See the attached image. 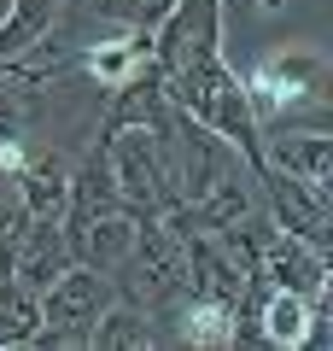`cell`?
<instances>
[{
	"label": "cell",
	"mask_w": 333,
	"mask_h": 351,
	"mask_svg": "<svg viewBox=\"0 0 333 351\" xmlns=\"http://www.w3.org/2000/svg\"><path fill=\"white\" fill-rule=\"evenodd\" d=\"M240 88H246L258 123L275 129V123H286L298 106H316V100H321V88H328V53L310 47V41L269 47L246 76H240Z\"/></svg>",
	"instance_id": "6da1fadb"
},
{
	"label": "cell",
	"mask_w": 333,
	"mask_h": 351,
	"mask_svg": "<svg viewBox=\"0 0 333 351\" xmlns=\"http://www.w3.org/2000/svg\"><path fill=\"white\" fill-rule=\"evenodd\" d=\"M106 164H111V182H117V199L129 205L135 217H158L170 211L182 193H175L170 170H164V152H158V135L147 123H117L106 129Z\"/></svg>",
	"instance_id": "7a4b0ae2"
},
{
	"label": "cell",
	"mask_w": 333,
	"mask_h": 351,
	"mask_svg": "<svg viewBox=\"0 0 333 351\" xmlns=\"http://www.w3.org/2000/svg\"><path fill=\"white\" fill-rule=\"evenodd\" d=\"M129 263H135V287L140 293H123V299L147 304L152 322H170L175 304L193 293L187 287V252H182V240H175V228L164 223V217H140Z\"/></svg>",
	"instance_id": "3957f363"
},
{
	"label": "cell",
	"mask_w": 333,
	"mask_h": 351,
	"mask_svg": "<svg viewBox=\"0 0 333 351\" xmlns=\"http://www.w3.org/2000/svg\"><path fill=\"white\" fill-rule=\"evenodd\" d=\"M36 299H41V322L64 328L76 346H88V328H94L99 311L117 299V281H111L106 269H94V263H71V269H59Z\"/></svg>",
	"instance_id": "277c9868"
},
{
	"label": "cell",
	"mask_w": 333,
	"mask_h": 351,
	"mask_svg": "<svg viewBox=\"0 0 333 351\" xmlns=\"http://www.w3.org/2000/svg\"><path fill=\"white\" fill-rule=\"evenodd\" d=\"M258 276L269 287H286V293H304L310 304H328V246L304 234H286V228H269L258 246Z\"/></svg>",
	"instance_id": "5b68a950"
},
{
	"label": "cell",
	"mask_w": 333,
	"mask_h": 351,
	"mask_svg": "<svg viewBox=\"0 0 333 351\" xmlns=\"http://www.w3.org/2000/svg\"><path fill=\"white\" fill-rule=\"evenodd\" d=\"M258 188H263V211H269L275 228H286V234H304V240H316V246H328L333 205H328V193H321V188L293 182V176L269 170V164L258 170Z\"/></svg>",
	"instance_id": "8992f818"
},
{
	"label": "cell",
	"mask_w": 333,
	"mask_h": 351,
	"mask_svg": "<svg viewBox=\"0 0 333 351\" xmlns=\"http://www.w3.org/2000/svg\"><path fill=\"white\" fill-rule=\"evenodd\" d=\"M258 334L263 346H281V351H304V346H328V304H310L304 293H286V287H263L258 293Z\"/></svg>",
	"instance_id": "52a82bcc"
},
{
	"label": "cell",
	"mask_w": 333,
	"mask_h": 351,
	"mask_svg": "<svg viewBox=\"0 0 333 351\" xmlns=\"http://www.w3.org/2000/svg\"><path fill=\"white\" fill-rule=\"evenodd\" d=\"M263 164L328 193V182H333V135L328 129H281L275 123V129H263Z\"/></svg>",
	"instance_id": "ba28073f"
},
{
	"label": "cell",
	"mask_w": 333,
	"mask_h": 351,
	"mask_svg": "<svg viewBox=\"0 0 333 351\" xmlns=\"http://www.w3.org/2000/svg\"><path fill=\"white\" fill-rule=\"evenodd\" d=\"M71 170H76V158L59 152V147L29 152V164L12 182V193H18L29 223H64V211H71Z\"/></svg>",
	"instance_id": "9c48e42d"
},
{
	"label": "cell",
	"mask_w": 333,
	"mask_h": 351,
	"mask_svg": "<svg viewBox=\"0 0 333 351\" xmlns=\"http://www.w3.org/2000/svg\"><path fill=\"white\" fill-rule=\"evenodd\" d=\"M76 64H82V76L99 88V94H111V88L135 82V76L152 64V53H147V36H140V29H111V36L88 41V47L76 53Z\"/></svg>",
	"instance_id": "30bf717a"
},
{
	"label": "cell",
	"mask_w": 333,
	"mask_h": 351,
	"mask_svg": "<svg viewBox=\"0 0 333 351\" xmlns=\"http://www.w3.org/2000/svg\"><path fill=\"white\" fill-rule=\"evenodd\" d=\"M71 263H76V252H71V240H64V223H29L24 240H18V258H12V281L29 287V293H41L59 269H71Z\"/></svg>",
	"instance_id": "8fae6325"
},
{
	"label": "cell",
	"mask_w": 333,
	"mask_h": 351,
	"mask_svg": "<svg viewBox=\"0 0 333 351\" xmlns=\"http://www.w3.org/2000/svg\"><path fill=\"white\" fill-rule=\"evenodd\" d=\"M135 228H140V217L129 211V205L99 211L94 223H82V234H76V263H94L106 276H117L129 263V252H135Z\"/></svg>",
	"instance_id": "7c38bea8"
},
{
	"label": "cell",
	"mask_w": 333,
	"mask_h": 351,
	"mask_svg": "<svg viewBox=\"0 0 333 351\" xmlns=\"http://www.w3.org/2000/svg\"><path fill=\"white\" fill-rule=\"evenodd\" d=\"M88 346L94 351H147V346H164V334L152 328V316H147V304H135V299H117L99 311V322L88 328Z\"/></svg>",
	"instance_id": "4fadbf2b"
},
{
	"label": "cell",
	"mask_w": 333,
	"mask_h": 351,
	"mask_svg": "<svg viewBox=\"0 0 333 351\" xmlns=\"http://www.w3.org/2000/svg\"><path fill=\"white\" fill-rule=\"evenodd\" d=\"M64 0H6V12H0V64L18 59L29 41H41L53 29Z\"/></svg>",
	"instance_id": "5bb4252c"
},
{
	"label": "cell",
	"mask_w": 333,
	"mask_h": 351,
	"mask_svg": "<svg viewBox=\"0 0 333 351\" xmlns=\"http://www.w3.org/2000/svg\"><path fill=\"white\" fill-rule=\"evenodd\" d=\"M41 328V299L18 281H0V346H29Z\"/></svg>",
	"instance_id": "9a60e30c"
},
{
	"label": "cell",
	"mask_w": 333,
	"mask_h": 351,
	"mask_svg": "<svg viewBox=\"0 0 333 351\" xmlns=\"http://www.w3.org/2000/svg\"><path fill=\"white\" fill-rule=\"evenodd\" d=\"M24 228H29V217H24V205H18V193L0 188V281H12V258H18Z\"/></svg>",
	"instance_id": "2e32d148"
}]
</instances>
